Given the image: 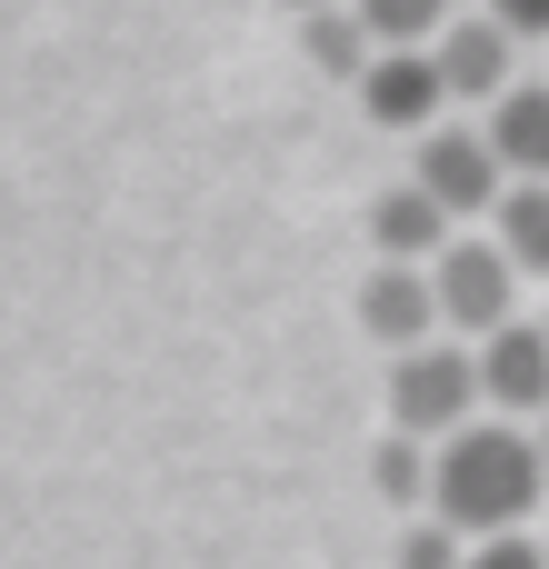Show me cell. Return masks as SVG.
Wrapping results in <instances>:
<instances>
[{
	"instance_id": "cell-15",
	"label": "cell",
	"mask_w": 549,
	"mask_h": 569,
	"mask_svg": "<svg viewBox=\"0 0 549 569\" xmlns=\"http://www.w3.org/2000/svg\"><path fill=\"white\" fill-rule=\"evenodd\" d=\"M460 560H470V540L450 520H410L400 530V569H460Z\"/></svg>"
},
{
	"instance_id": "cell-16",
	"label": "cell",
	"mask_w": 549,
	"mask_h": 569,
	"mask_svg": "<svg viewBox=\"0 0 549 569\" xmlns=\"http://www.w3.org/2000/svg\"><path fill=\"white\" fill-rule=\"evenodd\" d=\"M460 569H549V540L500 530V540H470V560H460Z\"/></svg>"
},
{
	"instance_id": "cell-7",
	"label": "cell",
	"mask_w": 549,
	"mask_h": 569,
	"mask_svg": "<svg viewBox=\"0 0 549 569\" xmlns=\"http://www.w3.org/2000/svg\"><path fill=\"white\" fill-rule=\"evenodd\" d=\"M360 110H370L380 130H440L450 80H440V60H430V50H380V60L360 70Z\"/></svg>"
},
{
	"instance_id": "cell-9",
	"label": "cell",
	"mask_w": 549,
	"mask_h": 569,
	"mask_svg": "<svg viewBox=\"0 0 549 569\" xmlns=\"http://www.w3.org/2000/svg\"><path fill=\"white\" fill-rule=\"evenodd\" d=\"M450 240H460V220H450L420 180H400V190L370 200V250H380V260H420V270H430Z\"/></svg>"
},
{
	"instance_id": "cell-8",
	"label": "cell",
	"mask_w": 549,
	"mask_h": 569,
	"mask_svg": "<svg viewBox=\"0 0 549 569\" xmlns=\"http://www.w3.org/2000/svg\"><path fill=\"white\" fill-rule=\"evenodd\" d=\"M510 50H520V40H510L490 10H480V20H450V30L430 40V60H440L450 100H480V110H490L500 90H520V80H510Z\"/></svg>"
},
{
	"instance_id": "cell-10",
	"label": "cell",
	"mask_w": 549,
	"mask_h": 569,
	"mask_svg": "<svg viewBox=\"0 0 549 569\" xmlns=\"http://www.w3.org/2000/svg\"><path fill=\"white\" fill-rule=\"evenodd\" d=\"M490 140H500L510 180H549V80H520L490 100Z\"/></svg>"
},
{
	"instance_id": "cell-17",
	"label": "cell",
	"mask_w": 549,
	"mask_h": 569,
	"mask_svg": "<svg viewBox=\"0 0 549 569\" xmlns=\"http://www.w3.org/2000/svg\"><path fill=\"white\" fill-rule=\"evenodd\" d=\"M490 20H500L510 40H549V0H490Z\"/></svg>"
},
{
	"instance_id": "cell-19",
	"label": "cell",
	"mask_w": 549,
	"mask_h": 569,
	"mask_svg": "<svg viewBox=\"0 0 549 569\" xmlns=\"http://www.w3.org/2000/svg\"><path fill=\"white\" fill-rule=\"evenodd\" d=\"M540 450H549V410H540Z\"/></svg>"
},
{
	"instance_id": "cell-12",
	"label": "cell",
	"mask_w": 549,
	"mask_h": 569,
	"mask_svg": "<svg viewBox=\"0 0 549 569\" xmlns=\"http://www.w3.org/2000/svg\"><path fill=\"white\" fill-rule=\"evenodd\" d=\"M490 240H500L530 280H549V180H510V200L490 210Z\"/></svg>"
},
{
	"instance_id": "cell-11",
	"label": "cell",
	"mask_w": 549,
	"mask_h": 569,
	"mask_svg": "<svg viewBox=\"0 0 549 569\" xmlns=\"http://www.w3.org/2000/svg\"><path fill=\"white\" fill-rule=\"evenodd\" d=\"M300 50H310L330 80H350V90H360V70L380 60V40H370V20H360L350 0H330V10H300Z\"/></svg>"
},
{
	"instance_id": "cell-3",
	"label": "cell",
	"mask_w": 549,
	"mask_h": 569,
	"mask_svg": "<svg viewBox=\"0 0 549 569\" xmlns=\"http://www.w3.org/2000/svg\"><path fill=\"white\" fill-rule=\"evenodd\" d=\"M430 280H440V320L460 330V340H490V330H510L520 320V260L500 250V240H450L440 260H430Z\"/></svg>"
},
{
	"instance_id": "cell-4",
	"label": "cell",
	"mask_w": 549,
	"mask_h": 569,
	"mask_svg": "<svg viewBox=\"0 0 549 569\" xmlns=\"http://www.w3.org/2000/svg\"><path fill=\"white\" fill-rule=\"evenodd\" d=\"M450 220H470V210H500L510 200V160H500V140L490 130H420V170H410Z\"/></svg>"
},
{
	"instance_id": "cell-1",
	"label": "cell",
	"mask_w": 549,
	"mask_h": 569,
	"mask_svg": "<svg viewBox=\"0 0 549 569\" xmlns=\"http://www.w3.org/2000/svg\"><path fill=\"white\" fill-rule=\"evenodd\" d=\"M549 450L520 420H470L450 440H430V520H450L460 540H500L540 510Z\"/></svg>"
},
{
	"instance_id": "cell-5",
	"label": "cell",
	"mask_w": 549,
	"mask_h": 569,
	"mask_svg": "<svg viewBox=\"0 0 549 569\" xmlns=\"http://www.w3.org/2000/svg\"><path fill=\"white\" fill-rule=\"evenodd\" d=\"M360 330L400 360V350H420V340H440L450 320H440V280L420 270V260H380L370 280H360Z\"/></svg>"
},
{
	"instance_id": "cell-6",
	"label": "cell",
	"mask_w": 549,
	"mask_h": 569,
	"mask_svg": "<svg viewBox=\"0 0 549 569\" xmlns=\"http://www.w3.org/2000/svg\"><path fill=\"white\" fill-rule=\"evenodd\" d=\"M470 350H480V390H490L500 420H540L549 410V320H510V330H490Z\"/></svg>"
},
{
	"instance_id": "cell-13",
	"label": "cell",
	"mask_w": 549,
	"mask_h": 569,
	"mask_svg": "<svg viewBox=\"0 0 549 569\" xmlns=\"http://www.w3.org/2000/svg\"><path fill=\"white\" fill-rule=\"evenodd\" d=\"M350 10L370 20L380 50H430V40L450 30V0H350Z\"/></svg>"
},
{
	"instance_id": "cell-14",
	"label": "cell",
	"mask_w": 549,
	"mask_h": 569,
	"mask_svg": "<svg viewBox=\"0 0 549 569\" xmlns=\"http://www.w3.org/2000/svg\"><path fill=\"white\" fill-rule=\"evenodd\" d=\"M370 480H380V500H420V510H430V450H420L410 430H400V440H380Z\"/></svg>"
},
{
	"instance_id": "cell-18",
	"label": "cell",
	"mask_w": 549,
	"mask_h": 569,
	"mask_svg": "<svg viewBox=\"0 0 549 569\" xmlns=\"http://www.w3.org/2000/svg\"><path fill=\"white\" fill-rule=\"evenodd\" d=\"M280 10H330V0H280Z\"/></svg>"
},
{
	"instance_id": "cell-20",
	"label": "cell",
	"mask_w": 549,
	"mask_h": 569,
	"mask_svg": "<svg viewBox=\"0 0 549 569\" xmlns=\"http://www.w3.org/2000/svg\"><path fill=\"white\" fill-rule=\"evenodd\" d=\"M540 320H549V310H540Z\"/></svg>"
},
{
	"instance_id": "cell-2",
	"label": "cell",
	"mask_w": 549,
	"mask_h": 569,
	"mask_svg": "<svg viewBox=\"0 0 549 569\" xmlns=\"http://www.w3.org/2000/svg\"><path fill=\"white\" fill-rule=\"evenodd\" d=\"M470 400H490L470 340H420V350L390 360V430H410V440H450V430H470Z\"/></svg>"
}]
</instances>
